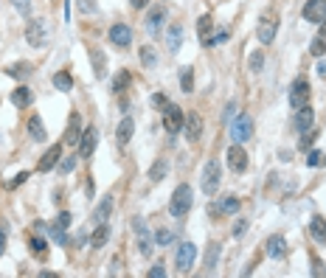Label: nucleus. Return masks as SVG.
<instances>
[{"instance_id":"nucleus-1","label":"nucleus","mask_w":326,"mask_h":278,"mask_svg":"<svg viewBox=\"0 0 326 278\" xmlns=\"http://www.w3.org/2000/svg\"><path fill=\"white\" fill-rule=\"evenodd\" d=\"M191 197H194L191 186H188V183H180V186L175 188V194H171V203H169L171 216L183 220V216H186L188 211H191Z\"/></svg>"},{"instance_id":"nucleus-38","label":"nucleus","mask_w":326,"mask_h":278,"mask_svg":"<svg viewBox=\"0 0 326 278\" xmlns=\"http://www.w3.org/2000/svg\"><path fill=\"white\" fill-rule=\"evenodd\" d=\"M48 236L56 242V245H65V242H68V239H65V228H62V225H56V222L48 228Z\"/></svg>"},{"instance_id":"nucleus-16","label":"nucleus","mask_w":326,"mask_h":278,"mask_svg":"<svg viewBox=\"0 0 326 278\" xmlns=\"http://www.w3.org/2000/svg\"><path fill=\"white\" fill-rule=\"evenodd\" d=\"M312 121H315V110H312L310 104H304V107L295 110V129H298V132L310 129V127H312Z\"/></svg>"},{"instance_id":"nucleus-21","label":"nucleus","mask_w":326,"mask_h":278,"mask_svg":"<svg viewBox=\"0 0 326 278\" xmlns=\"http://www.w3.org/2000/svg\"><path fill=\"white\" fill-rule=\"evenodd\" d=\"M90 62H93V73H96V79H104V76H107V56H104L102 48L90 51Z\"/></svg>"},{"instance_id":"nucleus-26","label":"nucleus","mask_w":326,"mask_h":278,"mask_svg":"<svg viewBox=\"0 0 326 278\" xmlns=\"http://www.w3.org/2000/svg\"><path fill=\"white\" fill-rule=\"evenodd\" d=\"M310 233H312V239H315L318 245H326V220L323 216H312Z\"/></svg>"},{"instance_id":"nucleus-34","label":"nucleus","mask_w":326,"mask_h":278,"mask_svg":"<svg viewBox=\"0 0 326 278\" xmlns=\"http://www.w3.org/2000/svg\"><path fill=\"white\" fill-rule=\"evenodd\" d=\"M180 90L183 93H194V70L191 68H186L180 73Z\"/></svg>"},{"instance_id":"nucleus-14","label":"nucleus","mask_w":326,"mask_h":278,"mask_svg":"<svg viewBox=\"0 0 326 278\" xmlns=\"http://www.w3.org/2000/svg\"><path fill=\"white\" fill-rule=\"evenodd\" d=\"M96 141H99L96 127L82 129V138H79V155H82V157H90V155H93V149H96Z\"/></svg>"},{"instance_id":"nucleus-46","label":"nucleus","mask_w":326,"mask_h":278,"mask_svg":"<svg viewBox=\"0 0 326 278\" xmlns=\"http://www.w3.org/2000/svg\"><path fill=\"white\" fill-rule=\"evenodd\" d=\"M79 11L93 14V11H96V0H79Z\"/></svg>"},{"instance_id":"nucleus-40","label":"nucleus","mask_w":326,"mask_h":278,"mask_svg":"<svg viewBox=\"0 0 326 278\" xmlns=\"http://www.w3.org/2000/svg\"><path fill=\"white\" fill-rule=\"evenodd\" d=\"M247 62H251V70H253V73H259V70L264 68V54H262V51H253Z\"/></svg>"},{"instance_id":"nucleus-7","label":"nucleus","mask_w":326,"mask_h":278,"mask_svg":"<svg viewBox=\"0 0 326 278\" xmlns=\"http://www.w3.org/2000/svg\"><path fill=\"white\" fill-rule=\"evenodd\" d=\"M276 31H278V20H276L273 14H264L262 20H259V28H256V37H259V43L270 45L273 39H276Z\"/></svg>"},{"instance_id":"nucleus-35","label":"nucleus","mask_w":326,"mask_h":278,"mask_svg":"<svg viewBox=\"0 0 326 278\" xmlns=\"http://www.w3.org/2000/svg\"><path fill=\"white\" fill-rule=\"evenodd\" d=\"M171 242H175V230H169V228H161L155 233V245H161V247H169Z\"/></svg>"},{"instance_id":"nucleus-17","label":"nucleus","mask_w":326,"mask_h":278,"mask_svg":"<svg viewBox=\"0 0 326 278\" xmlns=\"http://www.w3.org/2000/svg\"><path fill=\"white\" fill-rule=\"evenodd\" d=\"M11 104L14 107H23V110H28L34 104V93H31V87H14V93H11Z\"/></svg>"},{"instance_id":"nucleus-57","label":"nucleus","mask_w":326,"mask_h":278,"mask_svg":"<svg viewBox=\"0 0 326 278\" xmlns=\"http://www.w3.org/2000/svg\"><path fill=\"white\" fill-rule=\"evenodd\" d=\"M318 76H326V62H323V59L318 62Z\"/></svg>"},{"instance_id":"nucleus-48","label":"nucleus","mask_w":326,"mask_h":278,"mask_svg":"<svg viewBox=\"0 0 326 278\" xmlns=\"http://www.w3.org/2000/svg\"><path fill=\"white\" fill-rule=\"evenodd\" d=\"M28 177H31V174H28V171H20V174H17V177H14V180H11V183H9V188H17V186H20V183H26V180H28Z\"/></svg>"},{"instance_id":"nucleus-6","label":"nucleus","mask_w":326,"mask_h":278,"mask_svg":"<svg viewBox=\"0 0 326 278\" xmlns=\"http://www.w3.org/2000/svg\"><path fill=\"white\" fill-rule=\"evenodd\" d=\"M219 180H222V177H219V163L217 161H208L203 166V191L208 194V197H214V194H217Z\"/></svg>"},{"instance_id":"nucleus-13","label":"nucleus","mask_w":326,"mask_h":278,"mask_svg":"<svg viewBox=\"0 0 326 278\" xmlns=\"http://www.w3.org/2000/svg\"><path fill=\"white\" fill-rule=\"evenodd\" d=\"M183 129H186V141H200V135H203V118L197 115V112H188L186 121H183Z\"/></svg>"},{"instance_id":"nucleus-20","label":"nucleus","mask_w":326,"mask_h":278,"mask_svg":"<svg viewBox=\"0 0 326 278\" xmlns=\"http://www.w3.org/2000/svg\"><path fill=\"white\" fill-rule=\"evenodd\" d=\"M132 132H135V121L127 115L121 124H118V129H116V141H118V146H127L129 141H132Z\"/></svg>"},{"instance_id":"nucleus-5","label":"nucleus","mask_w":326,"mask_h":278,"mask_svg":"<svg viewBox=\"0 0 326 278\" xmlns=\"http://www.w3.org/2000/svg\"><path fill=\"white\" fill-rule=\"evenodd\" d=\"M194 259H197V247H194L191 242H186V245L177 247V256H175L177 273H188V270L194 267Z\"/></svg>"},{"instance_id":"nucleus-55","label":"nucleus","mask_w":326,"mask_h":278,"mask_svg":"<svg viewBox=\"0 0 326 278\" xmlns=\"http://www.w3.org/2000/svg\"><path fill=\"white\" fill-rule=\"evenodd\" d=\"M318 37H321V39H323V43H326V17H323V20H321V31H318Z\"/></svg>"},{"instance_id":"nucleus-54","label":"nucleus","mask_w":326,"mask_h":278,"mask_svg":"<svg viewBox=\"0 0 326 278\" xmlns=\"http://www.w3.org/2000/svg\"><path fill=\"white\" fill-rule=\"evenodd\" d=\"M6 253V233H3V228H0V256Z\"/></svg>"},{"instance_id":"nucleus-39","label":"nucleus","mask_w":326,"mask_h":278,"mask_svg":"<svg viewBox=\"0 0 326 278\" xmlns=\"http://www.w3.org/2000/svg\"><path fill=\"white\" fill-rule=\"evenodd\" d=\"M31 250H34V256L37 259H45V239H40V236H31Z\"/></svg>"},{"instance_id":"nucleus-41","label":"nucleus","mask_w":326,"mask_h":278,"mask_svg":"<svg viewBox=\"0 0 326 278\" xmlns=\"http://www.w3.org/2000/svg\"><path fill=\"white\" fill-rule=\"evenodd\" d=\"M306 163H310L312 169H318V166H323V163H326V155H323L321 149H315V152H310V157H306Z\"/></svg>"},{"instance_id":"nucleus-30","label":"nucleus","mask_w":326,"mask_h":278,"mask_svg":"<svg viewBox=\"0 0 326 278\" xmlns=\"http://www.w3.org/2000/svg\"><path fill=\"white\" fill-rule=\"evenodd\" d=\"M129 82H132V76H129V70H118L116 79H112V90L116 93H124L129 87Z\"/></svg>"},{"instance_id":"nucleus-53","label":"nucleus","mask_w":326,"mask_h":278,"mask_svg":"<svg viewBox=\"0 0 326 278\" xmlns=\"http://www.w3.org/2000/svg\"><path fill=\"white\" fill-rule=\"evenodd\" d=\"M225 39H228V34H225V31H219V34H217V37H214V39H211V43H208V45H222V43H225Z\"/></svg>"},{"instance_id":"nucleus-24","label":"nucleus","mask_w":326,"mask_h":278,"mask_svg":"<svg viewBox=\"0 0 326 278\" xmlns=\"http://www.w3.org/2000/svg\"><path fill=\"white\" fill-rule=\"evenodd\" d=\"M28 135H31L37 144H43V141H45V127H43V118H40L37 112L28 115Z\"/></svg>"},{"instance_id":"nucleus-8","label":"nucleus","mask_w":326,"mask_h":278,"mask_svg":"<svg viewBox=\"0 0 326 278\" xmlns=\"http://www.w3.org/2000/svg\"><path fill=\"white\" fill-rule=\"evenodd\" d=\"M290 104H293V110L310 104V85H306L304 79H295L293 82V87H290Z\"/></svg>"},{"instance_id":"nucleus-50","label":"nucleus","mask_w":326,"mask_h":278,"mask_svg":"<svg viewBox=\"0 0 326 278\" xmlns=\"http://www.w3.org/2000/svg\"><path fill=\"white\" fill-rule=\"evenodd\" d=\"M56 225H62V228H68V225H70V214H68V211H62V214L56 216Z\"/></svg>"},{"instance_id":"nucleus-29","label":"nucleus","mask_w":326,"mask_h":278,"mask_svg":"<svg viewBox=\"0 0 326 278\" xmlns=\"http://www.w3.org/2000/svg\"><path fill=\"white\" fill-rule=\"evenodd\" d=\"M163 20H166V9H163V6H155V9L149 11V20H146V26H149V31H158Z\"/></svg>"},{"instance_id":"nucleus-28","label":"nucleus","mask_w":326,"mask_h":278,"mask_svg":"<svg viewBox=\"0 0 326 278\" xmlns=\"http://www.w3.org/2000/svg\"><path fill=\"white\" fill-rule=\"evenodd\" d=\"M166 171H169V163H166L163 157H158V161L152 163V169H149V180L152 183H161L166 177Z\"/></svg>"},{"instance_id":"nucleus-36","label":"nucleus","mask_w":326,"mask_h":278,"mask_svg":"<svg viewBox=\"0 0 326 278\" xmlns=\"http://www.w3.org/2000/svg\"><path fill=\"white\" fill-rule=\"evenodd\" d=\"M217 259H219V245H217V242H211L208 250H205V267L214 270L217 267Z\"/></svg>"},{"instance_id":"nucleus-33","label":"nucleus","mask_w":326,"mask_h":278,"mask_svg":"<svg viewBox=\"0 0 326 278\" xmlns=\"http://www.w3.org/2000/svg\"><path fill=\"white\" fill-rule=\"evenodd\" d=\"M138 56H141V62H144L146 68H155V65H158V54H155V48H152V45H144Z\"/></svg>"},{"instance_id":"nucleus-4","label":"nucleus","mask_w":326,"mask_h":278,"mask_svg":"<svg viewBox=\"0 0 326 278\" xmlns=\"http://www.w3.org/2000/svg\"><path fill=\"white\" fill-rule=\"evenodd\" d=\"M163 112V127H166V132H180L183 129V121H186V112H183L177 104H166V107L161 110Z\"/></svg>"},{"instance_id":"nucleus-56","label":"nucleus","mask_w":326,"mask_h":278,"mask_svg":"<svg viewBox=\"0 0 326 278\" xmlns=\"http://www.w3.org/2000/svg\"><path fill=\"white\" fill-rule=\"evenodd\" d=\"M129 3H132V6H135V9H144V6H146V3H149V0H129Z\"/></svg>"},{"instance_id":"nucleus-27","label":"nucleus","mask_w":326,"mask_h":278,"mask_svg":"<svg viewBox=\"0 0 326 278\" xmlns=\"http://www.w3.org/2000/svg\"><path fill=\"white\" fill-rule=\"evenodd\" d=\"M284 253H287V242H284V236H270L267 239V256L270 259H281Z\"/></svg>"},{"instance_id":"nucleus-15","label":"nucleus","mask_w":326,"mask_h":278,"mask_svg":"<svg viewBox=\"0 0 326 278\" xmlns=\"http://www.w3.org/2000/svg\"><path fill=\"white\" fill-rule=\"evenodd\" d=\"M59 155H62V146L54 144L48 152H45L43 157H40V163H37V171H51L54 166H59Z\"/></svg>"},{"instance_id":"nucleus-52","label":"nucleus","mask_w":326,"mask_h":278,"mask_svg":"<svg viewBox=\"0 0 326 278\" xmlns=\"http://www.w3.org/2000/svg\"><path fill=\"white\" fill-rule=\"evenodd\" d=\"M312 275H323V264L318 259H312Z\"/></svg>"},{"instance_id":"nucleus-3","label":"nucleus","mask_w":326,"mask_h":278,"mask_svg":"<svg viewBox=\"0 0 326 278\" xmlns=\"http://www.w3.org/2000/svg\"><path fill=\"white\" fill-rule=\"evenodd\" d=\"M251 135H253V118L247 112H239L234 118V124H231V138L236 144H245V141H251Z\"/></svg>"},{"instance_id":"nucleus-31","label":"nucleus","mask_w":326,"mask_h":278,"mask_svg":"<svg viewBox=\"0 0 326 278\" xmlns=\"http://www.w3.org/2000/svg\"><path fill=\"white\" fill-rule=\"evenodd\" d=\"M54 87L62 93H68L70 87H73V79H70V73H65V70H59V73H54Z\"/></svg>"},{"instance_id":"nucleus-25","label":"nucleus","mask_w":326,"mask_h":278,"mask_svg":"<svg viewBox=\"0 0 326 278\" xmlns=\"http://www.w3.org/2000/svg\"><path fill=\"white\" fill-rule=\"evenodd\" d=\"M211 31H214V20H211L208 14H203L197 20V37H200V43H203V45L211 43Z\"/></svg>"},{"instance_id":"nucleus-42","label":"nucleus","mask_w":326,"mask_h":278,"mask_svg":"<svg viewBox=\"0 0 326 278\" xmlns=\"http://www.w3.org/2000/svg\"><path fill=\"white\" fill-rule=\"evenodd\" d=\"M11 6H14V9L20 11L23 17H28V14H31V0H11Z\"/></svg>"},{"instance_id":"nucleus-2","label":"nucleus","mask_w":326,"mask_h":278,"mask_svg":"<svg viewBox=\"0 0 326 278\" xmlns=\"http://www.w3.org/2000/svg\"><path fill=\"white\" fill-rule=\"evenodd\" d=\"M26 39L31 48H45L51 43V31H48V23L45 20H31L26 28Z\"/></svg>"},{"instance_id":"nucleus-12","label":"nucleus","mask_w":326,"mask_h":278,"mask_svg":"<svg viewBox=\"0 0 326 278\" xmlns=\"http://www.w3.org/2000/svg\"><path fill=\"white\" fill-rule=\"evenodd\" d=\"M110 43L116 45V48H129V43H132V31H129V26L116 23V26L110 28Z\"/></svg>"},{"instance_id":"nucleus-47","label":"nucleus","mask_w":326,"mask_h":278,"mask_svg":"<svg viewBox=\"0 0 326 278\" xmlns=\"http://www.w3.org/2000/svg\"><path fill=\"white\" fill-rule=\"evenodd\" d=\"M152 104H155V107H166V104H169V98H166V93H155V96H152Z\"/></svg>"},{"instance_id":"nucleus-18","label":"nucleus","mask_w":326,"mask_h":278,"mask_svg":"<svg viewBox=\"0 0 326 278\" xmlns=\"http://www.w3.org/2000/svg\"><path fill=\"white\" fill-rule=\"evenodd\" d=\"M180 45H183V26L180 23H171L169 31H166V48L175 54V51H180Z\"/></svg>"},{"instance_id":"nucleus-22","label":"nucleus","mask_w":326,"mask_h":278,"mask_svg":"<svg viewBox=\"0 0 326 278\" xmlns=\"http://www.w3.org/2000/svg\"><path fill=\"white\" fill-rule=\"evenodd\" d=\"M110 214H112V197L107 194V197H102V203L96 205V211H93V222L104 225V222L110 220Z\"/></svg>"},{"instance_id":"nucleus-49","label":"nucleus","mask_w":326,"mask_h":278,"mask_svg":"<svg viewBox=\"0 0 326 278\" xmlns=\"http://www.w3.org/2000/svg\"><path fill=\"white\" fill-rule=\"evenodd\" d=\"M149 278H166V267L163 264H155V267L149 270Z\"/></svg>"},{"instance_id":"nucleus-44","label":"nucleus","mask_w":326,"mask_h":278,"mask_svg":"<svg viewBox=\"0 0 326 278\" xmlns=\"http://www.w3.org/2000/svg\"><path fill=\"white\" fill-rule=\"evenodd\" d=\"M312 141H315V132H312V127H310V129H304V135H301L298 146H301V149H306V146H310Z\"/></svg>"},{"instance_id":"nucleus-10","label":"nucleus","mask_w":326,"mask_h":278,"mask_svg":"<svg viewBox=\"0 0 326 278\" xmlns=\"http://www.w3.org/2000/svg\"><path fill=\"white\" fill-rule=\"evenodd\" d=\"M239 197H231V194H228V197H222V200H219V203H211V216H217V220H219V216H228V214H236V211H239Z\"/></svg>"},{"instance_id":"nucleus-32","label":"nucleus","mask_w":326,"mask_h":278,"mask_svg":"<svg viewBox=\"0 0 326 278\" xmlns=\"http://www.w3.org/2000/svg\"><path fill=\"white\" fill-rule=\"evenodd\" d=\"M31 65H28V62H17V65H11V68L9 70H6V73H9V76H14V79H26V76H31Z\"/></svg>"},{"instance_id":"nucleus-51","label":"nucleus","mask_w":326,"mask_h":278,"mask_svg":"<svg viewBox=\"0 0 326 278\" xmlns=\"http://www.w3.org/2000/svg\"><path fill=\"white\" fill-rule=\"evenodd\" d=\"M245 230H247V220H239V222H236V228H234V236H242Z\"/></svg>"},{"instance_id":"nucleus-43","label":"nucleus","mask_w":326,"mask_h":278,"mask_svg":"<svg viewBox=\"0 0 326 278\" xmlns=\"http://www.w3.org/2000/svg\"><path fill=\"white\" fill-rule=\"evenodd\" d=\"M310 54H312V56H318V59H321V56L326 54V43H323V39H321V37H315V43H312Z\"/></svg>"},{"instance_id":"nucleus-11","label":"nucleus","mask_w":326,"mask_h":278,"mask_svg":"<svg viewBox=\"0 0 326 278\" xmlns=\"http://www.w3.org/2000/svg\"><path fill=\"white\" fill-rule=\"evenodd\" d=\"M301 17H304L306 23H321L326 17V0H306Z\"/></svg>"},{"instance_id":"nucleus-23","label":"nucleus","mask_w":326,"mask_h":278,"mask_svg":"<svg viewBox=\"0 0 326 278\" xmlns=\"http://www.w3.org/2000/svg\"><path fill=\"white\" fill-rule=\"evenodd\" d=\"M107 242H110V225L107 222L96 225V230H93V236H90V247H93V250H102Z\"/></svg>"},{"instance_id":"nucleus-37","label":"nucleus","mask_w":326,"mask_h":278,"mask_svg":"<svg viewBox=\"0 0 326 278\" xmlns=\"http://www.w3.org/2000/svg\"><path fill=\"white\" fill-rule=\"evenodd\" d=\"M138 250H141V256H152V239H149L146 230L138 233Z\"/></svg>"},{"instance_id":"nucleus-19","label":"nucleus","mask_w":326,"mask_h":278,"mask_svg":"<svg viewBox=\"0 0 326 278\" xmlns=\"http://www.w3.org/2000/svg\"><path fill=\"white\" fill-rule=\"evenodd\" d=\"M82 115L79 112H73L70 115V121H68V132H65V144H70V146H76L79 144V138H82Z\"/></svg>"},{"instance_id":"nucleus-9","label":"nucleus","mask_w":326,"mask_h":278,"mask_svg":"<svg viewBox=\"0 0 326 278\" xmlns=\"http://www.w3.org/2000/svg\"><path fill=\"white\" fill-rule=\"evenodd\" d=\"M225 157H228V166H231V171H236V174H242V171L247 169V152L242 149L239 144H236V146H228Z\"/></svg>"},{"instance_id":"nucleus-45","label":"nucleus","mask_w":326,"mask_h":278,"mask_svg":"<svg viewBox=\"0 0 326 278\" xmlns=\"http://www.w3.org/2000/svg\"><path fill=\"white\" fill-rule=\"evenodd\" d=\"M76 169V157L70 155V157H65L62 163H59V171H62V174H68V171H73Z\"/></svg>"}]
</instances>
